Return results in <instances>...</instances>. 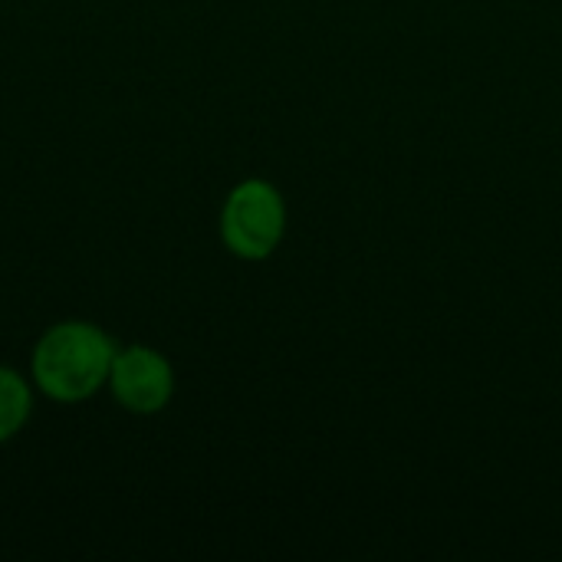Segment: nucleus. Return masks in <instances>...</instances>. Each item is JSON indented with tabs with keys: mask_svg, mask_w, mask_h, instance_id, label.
<instances>
[{
	"mask_svg": "<svg viewBox=\"0 0 562 562\" xmlns=\"http://www.w3.org/2000/svg\"><path fill=\"white\" fill-rule=\"evenodd\" d=\"M286 234V201L277 184L247 178L231 188L221 207V240L240 260H267Z\"/></svg>",
	"mask_w": 562,
	"mask_h": 562,
	"instance_id": "f03ea898",
	"label": "nucleus"
},
{
	"mask_svg": "<svg viewBox=\"0 0 562 562\" xmlns=\"http://www.w3.org/2000/svg\"><path fill=\"white\" fill-rule=\"evenodd\" d=\"M115 342L92 323H59L33 349V382L36 389L63 405L92 398L112 372Z\"/></svg>",
	"mask_w": 562,
	"mask_h": 562,
	"instance_id": "f257e3e1",
	"label": "nucleus"
},
{
	"mask_svg": "<svg viewBox=\"0 0 562 562\" xmlns=\"http://www.w3.org/2000/svg\"><path fill=\"white\" fill-rule=\"evenodd\" d=\"M109 389L122 408L135 415H155L175 395V369L161 352L148 346H128L112 359Z\"/></svg>",
	"mask_w": 562,
	"mask_h": 562,
	"instance_id": "7ed1b4c3",
	"label": "nucleus"
},
{
	"mask_svg": "<svg viewBox=\"0 0 562 562\" xmlns=\"http://www.w3.org/2000/svg\"><path fill=\"white\" fill-rule=\"evenodd\" d=\"M30 408H33V395L23 375L0 366V445L10 441L16 431H23Z\"/></svg>",
	"mask_w": 562,
	"mask_h": 562,
	"instance_id": "20e7f679",
	"label": "nucleus"
}]
</instances>
